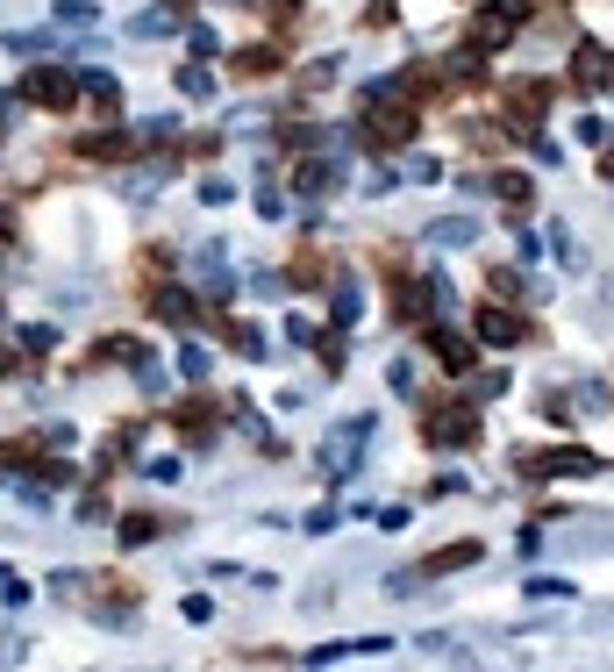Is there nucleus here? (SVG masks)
<instances>
[{
    "instance_id": "1",
    "label": "nucleus",
    "mask_w": 614,
    "mask_h": 672,
    "mask_svg": "<svg viewBox=\"0 0 614 672\" xmlns=\"http://www.w3.org/2000/svg\"><path fill=\"white\" fill-rule=\"evenodd\" d=\"M414 129H422L414 101H400V93L372 87V101H364V143H372V151H408Z\"/></svg>"
},
{
    "instance_id": "2",
    "label": "nucleus",
    "mask_w": 614,
    "mask_h": 672,
    "mask_svg": "<svg viewBox=\"0 0 614 672\" xmlns=\"http://www.w3.org/2000/svg\"><path fill=\"white\" fill-rule=\"evenodd\" d=\"M372 415H343L336 430H322V451H315V458H322V480H350V472H358V458H364V444H372Z\"/></svg>"
},
{
    "instance_id": "3",
    "label": "nucleus",
    "mask_w": 614,
    "mask_h": 672,
    "mask_svg": "<svg viewBox=\"0 0 614 672\" xmlns=\"http://www.w3.org/2000/svg\"><path fill=\"white\" fill-rule=\"evenodd\" d=\"M22 101L29 107H51V115H65V107H79V72H65V65H36V72H22Z\"/></svg>"
},
{
    "instance_id": "4",
    "label": "nucleus",
    "mask_w": 614,
    "mask_h": 672,
    "mask_svg": "<svg viewBox=\"0 0 614 672\" xmlns=\"http://www.w3.org/2000/svg\"><path fill=\"white\" fill-rule=\"evenodd\" d=\"M422 444H436V451L478 444V415H472V408H428V415H422Z\"/></svg>"
},
{
    "instance_id": "5",
    "label": "nucleus",
    "mask_w": 614,
    "mask_h": 672,
    "mask_svg": "<svg viewBox=\"0 0 614 672\" xmlns=\"http://www.w3.org/2000/svg\"><path fill=\"white\" fill-rule=\"evenodd\" d=\"M572 87H579V93H607L614 87V51H607V43H593V36L572 43Z\"/></svg>"
},
{
    "instance_id": "6",
    "label": "nucleus",
    "mask_w": 614,
    "mask_h": 672,
    "mask_svg": "<svg viewBox=\"0 0 614 672\" xmlns=\"http://www.w3.org/2000/svg\"><path fill=\"white\" fill-rule=\"evenodd\" d=\"M514 29H522V0H486L472 22V43L478 51H500V43H514Z\"/></svg>"
},
{
    "instance_id": "7",
    "label": "nucleus",
    "mask_w": 614,
    "mask_h": 672,
    "mask_svg": "<svg viewBox=\"0 0 614 672\" xmlns=\"http://www.w3.org/2000/svg\"><path fill=\"white\" fill-rule=\"evenodd\" d=\"M522 466H529L536 480H593L600 458H593V451H579V444H564V451H536V458H522Z\"/></svg>"
},
{
    "instance_id": "8",
    "label": "nucleus",
    "mask_w": 614,
    "mask_h": 672,
    "mask_svg": "<svg viewBox=\"0 0 614 672\" xmlns=\"http://www.w3.org/2000/svg\"><path fill=\"white\" fill-rule=\"evenodd\" d=\"M472 329H478V344H500V351H508V344H529V322H522L508 301H486Z\"/></svg>"
},
{
    "instance_id": "9",
    "label": "nucleus",
    "mask_w": 614,
    "mask_h": 672,
    "mask_svg": "<svg viewBox=\"0 0 614 672\" xmlns=\"http://www.w3.org/2000/svg\"><path fill=\"white\" fill-rule=\"evenodd\" d=\"M428 351H436V365H444V372H472V365H478V337L444 329V322H428Z\"/></svg>"
},
{
    "instance_id": "10",
    "label": "nucleus",
    "mask_w": 614,
    "mask_h": 672,
    "mask_svg": "<svg viewBox=\"0 0 614 672\" xmlns=\"http://www.w3.org/2000/svg\"><path fill=\"white\" fill-rule=\"evenodd\" d=\"M137 151H143V137H129V129H93V137H79V157H93V165H129Z\"/></svg>"
},
{
    "instance_id": "11",
    "label": "nucleus",
    "mask_w": 614,
    "mask_h": 672,
    "mask_svg": "<svg viewBox=\"0 0 614 672\" xmlns=\"http://www.w3.org/2000/svg\"><path fill=\"white\" fill-rule=\"evenodd\" d=\"M171 430H179V444H215L222 415L207 408V401H187V408H171Z\"/></svg>"
},
{
    "instance_id": "12",
    "label": "nucleus",
    "mask_w": 614,
    "mask_h": 672,
    "mask_svg": "<svg viewBox=\"0 0 614 672\" xmlns=\"http://www.w3.org/2000/svg\"><path fill=\"white\" fill-rule=\"evenodd\" d=\"M151 315H157V322H171V329H193V322H201V308H193L187 287H151Z\"/></svg>"
},
{
    "instance_id": "13",
    "label": "nucleus",
    "mask_w": 614,
    "mask_h": 672,
    "mask_svg": "<svg viewBox=\"0 0 614 672\" xmlns=\"http://www.w3.org/2000/svg\"><path fill=\"white\" fill-rule=\"evenodd\" d=\"M229 72H236V79H272V72H279V51H272V43H243V51L229 58Z\"/></svg>"
},
{
    "instance_id": "14",
    "label": "nucleus",
    "mask_w": 614,
    "mask_h": 672,
    "mask_svg": "<svg viewBox=\"0 0 614 672\" xmlns=\"http://www.w3.org/2000/svg\"><path fill=\"white\" fill-rule=\"evenodd\" d=\"M428 243H436V251H464V243H478V223L472 215H444V223L428 229Z\"/></svg>"
},
{
    "instance_id": "15",
    "label": "nucleus",
    "mask_w": 614,
    "mask_h": 672,
    "mask_svg": "<svg viewBox=\"0 0 614 672\" xmlns=\"http://www.w3.org/2000/svg\"><path fill=\"white\" fill-rule=\"evenodd\" d=\"M329 187H336V165H329V157H307L300 173H293V193H307V201H322Z\"/></svg>"
},
{
    "instance_id": "16",
    "label": "nucleus",
    "mask_w": 614,
    "mask_h": 672,
    "mask_svg": "<svg viewBox=\"0 0 614 672\" xmlns=\"http://www.w3.org/2000/svg\"><path fill=\"white\" fill-rule=\"evenodd\" d=\"M79 101H93L101 115H115V107H121V87L107 79V72H79Z\"/></svg>"
},
{
    "instance_id": "17",
    "label": "nucleus",
    "mask_w": 614,
    "mask_h": 672,
    "mask_svg": "<svg viewBox=\"0 0 614 672\" xmlns=\"http://www.w3.org/2000/svg\"><path fill=\"white\" fill-rule=\"evenodd\" d=\"M486 558V544H444V551L428 558V580H444V572H464V566H478Z\"/></svg>"
},
{
    "instance_id": "18",
    "label": "nucleus",
    "mask_w": 614,
    "mask_h": 672,
    "mask_svg": "<svg viewBox=\"0 0 614 672\" xmlns=\"http://www.w3.org/2000/svg\"><path fill=\"white\" fill-rule=\"evenodd\" d=\"M201 287H207V301H222V293H229V258H222V243H207V251H201Z\"/></svg>"
},
{
    "instance_id": "19",
    "label": "nucleus",
    "mask_w": 614,
    "mask_h": 672,
    "mask_svg": "<svg viewBox=\"0 0 614 672\" xmlns=\"http://www.w3.org/2000/svg\"><path fill=\"white\" fill-rule=\"evenodd\" d=\"M115 536H121V551H143L151 536H165V522H157V516H121Z\"/></svg>"
},
{
    "instance_id": "20",
    "label": "nucleus",
    "mask_w": 614,
    "mask_h": 672,
    "mask_svg": "<svg viewBox=\"0 0 614 672\" xmlns=\"http://www.w3.org/2000/svg\"><path fill=\"white\" fill-rule=\"evenodd\" d=\"M171 29H179V8H165V15L151 8V15H137V22H129V36H137V43H151V36H171Z\"/></svg>"
},
{
    "instance_id": "21",
    "label": "nucleus",
    "mask_w": 614,
    "mask_h": 672,
    "mask_svg": "<svg viewBox=\"0 0 614 672\" xmlns=\"http://www.w3.org/2000/svg\"><path fill=\"white\" fill-rule=\"evenodd\" d=\"M93 358H101V365H143V344H137V337H107Z\"/></svg>"
},
{
    "instance_id": "22",
    "label": "nucleus",
    "mask_w": 614,
    "mask_h": 672,
    "mask_svg": "<svg viewBox=\"0 0 614 672\" xmlns=\"http://www.w3.org/2000/svg\"><path fill=\"white\" fill-rule=\"evenodd\" d=\"M486 187H494V193H500L508 207H529V179H522V173H494Z\"/></svg>"
},
{
    "instance_id": "23",
    "label": "nucleus",
    "mask_w": 614,
    "mask_h": 672,
    "mask_svg": "<svg viewBox=\"0 0 614 672\" xmlns=\"http://www.w3.org/2000/svg\"><path fill=\"white\" fill-rule=\"evenodd\" d=\"M51 15H57V29H86V22L101 15V8H93V0H57Z\"/></svg>"
},
{
    "instance_id": "24",
    "label": "nucleus",
    "mask_w": 614,
    "mask_h": 672,
    "mask_svg": "<svg viewBox=\"0 0 614 672\" xmlns=\"http://www.w3.org/2000/svg\"><path fill=\"white\" fill-rule=\"evenodd\" d=\"M522 287H529V279H522V265H494V272H486V293H508V301H514Z\"/></svg>"
},
{
    "instance_id": "25",
    "label": "nucleus",
    "mask_w": 614,
    "mask_h": 672,
    "mask_svg": "<svg viewBox=\"0 0 614 672\" xmlns=\"http://www.w3.org/2000/svg\"><path fill=\"white\" fill-rule=\"evenodd\" d=\"M179 372H187V380H193V386H201V380H207V372H215V358H207V351H201V344H187V351H179Z\"/></svg>"
},
{
    "instance_id": "26",
    "label": "nucleus",
    "mask_w": 614,
    "mask_h": 672,
    "mask_svg": "<svg viewBox=\"0 0 614 672\" xmlns=\"http://www.w3.org/2000/svg\"><path fill=\"white\" fill-rule=\"evenodd\" d=\"M472 386H478V401H500V394H508V372H500V365H494V372H478V365H472Z\"/></svg>"
},
{
    "instance_id": "27",
    "label": "nucleus",
    "mask_w": 614,
    "mask_h": 672,
    "mask_svg": "<svg viewBox=\"0 0 614 672\" xmlns=\"http://www.w3.org/2000/svg\"><path fill=\"white\" fill-rule=\"evenodd\" d=\"M450 79H458V87H472V79H478V43H472V51H458V58H450Z\"/></svg>"
},
{
    "instance_id": "28",
    "label": "nucleus",
    "mask_w": 614,
    "mask_h": 672,
    "mask_svg": "<svg viewBox=\"0 0 614 672\" xmlns=\"http://www.w3.org/2000/svg\"><path fill=\"white\" fill-rule=\"evenodd\" d=\"M36 472H43V486H72V480H79V466H65V458H43Z\"/></svg>"
},
{
    "instance_id": "29",
    "label": "nucleus",
    "mask_w": 614,
    "mask_h": 672,
    "mask_svg": "<svg viewBox=\"0 0 614 672\" xmlns=\"http://www.w3.org/2000/svg\"><path fill=\"white\" fill-rule=\"evenodd\" d=\"M51 344H57L51 322H29V329H22V351H51Z\"/></svg>"
},
{
    "instance_id": "30",
    "label": "nucleus",
    "mask_w": 614,
    "mask_h": 672,
    "mask_svg": "<svg viewBox=\"0 0 614 672\" xmlns=\"http://www.w3.org/2000/svg\"><path fill=\"white\" fill-rule=\"evenodd\" d=\"M536 601H572V580H529Z\"/></svg>"
},
{
    "instance_id": "31",
    "label": "nucleus",
    "mask_w": 614,
    "mask_h": 672,
    "mask_svg": "<svg viewBox=\"0 0 614 672\" xmlns=\"http://www.w3.org/2000/svg\"><path fill=\"white\" fill-rule=\"evenodd\" d=\"M207 87H215V79H207V65H187V72H179V93H193V101H201Z\"/></svg>"
},
{
    "instance_id": "32",
    "label": "nucleus",
    "mask_w": 614,
    "mask_h": 672,
    "mask_svg": "<svg viewBox=\"0 0 614 672\" xmlns=\"http://www.w3.org/2000/svg\"><path fill=\"white\" fill-rule=\"evenodd\" d=\"M286 279H293V287H315V279H322V258H293Z\"/></svg>"
},
{
    "instance_id": "33",
    "label": "nucleus",
    "mask_w": 614,
    "mask_h": 672,
    "mask_svg": "<svg viewBox=\"0 0 614 672\" xmlns=\"http://www.w3.org/2000/svg\"><path fill=\"white\" fill-rule=\"evenodd\" d=\"M336 322H358V287H336Z\"/></svg>"
},
{
    "instance_id": "34",
    "label": "nucleus",
    "mask_w": 614,
    "mask_h": 672,
    "mask_svg": "<svg viewBox=\"0 0 614 672\" xmlns=\"http://www.w3.org/2000/svg\"><path fill=\"white\" fill-rule=\"evenodd\" d=\"M0 237H15V207H0Z\"/></svg>"
},
{
    "instance_id": "35",
    "label": "nucleus",
    "mask_w": 614,
    "mask_h": 672,
    "mask_svg": "<svg viewBox=\"0 0 614 672\" xmlns=\"http://www.w3.org/2000/svg\"><path fill=\"white\" fill-rule=\"evenodd\" d=\"M600 179H614V151H600Z\"/></svg>"
},
{
    "instance_id": "36",
    "label": "nucleus",
    "mask_w": 614,
    "mask_h": 672,
    "mask_svg": "<svg viewBox=\"0 0 614 672\" xmlns=\"http://www.w3.org/2000/svg\"><path fill=\"white\" fill-rule=\"evenodd\" d=\"M8 372H15V351H0V380H8Z\"/></svg>"
},
{
    "instance_id": "37",
    "label": "nucleus",
    "mask_w": 614,
    "mask_h": 672,
    "mask_svg": "<svg viewBox=\"0 0 614 672\" xmlns=\"http://www.w3.org/2000/svg\"><path fill=\"white\" fill-rule=\"evenodd\" d=\"M165 8H179V15H187V8H193V0H165Z\"/></svg>"
}]
</instances>
